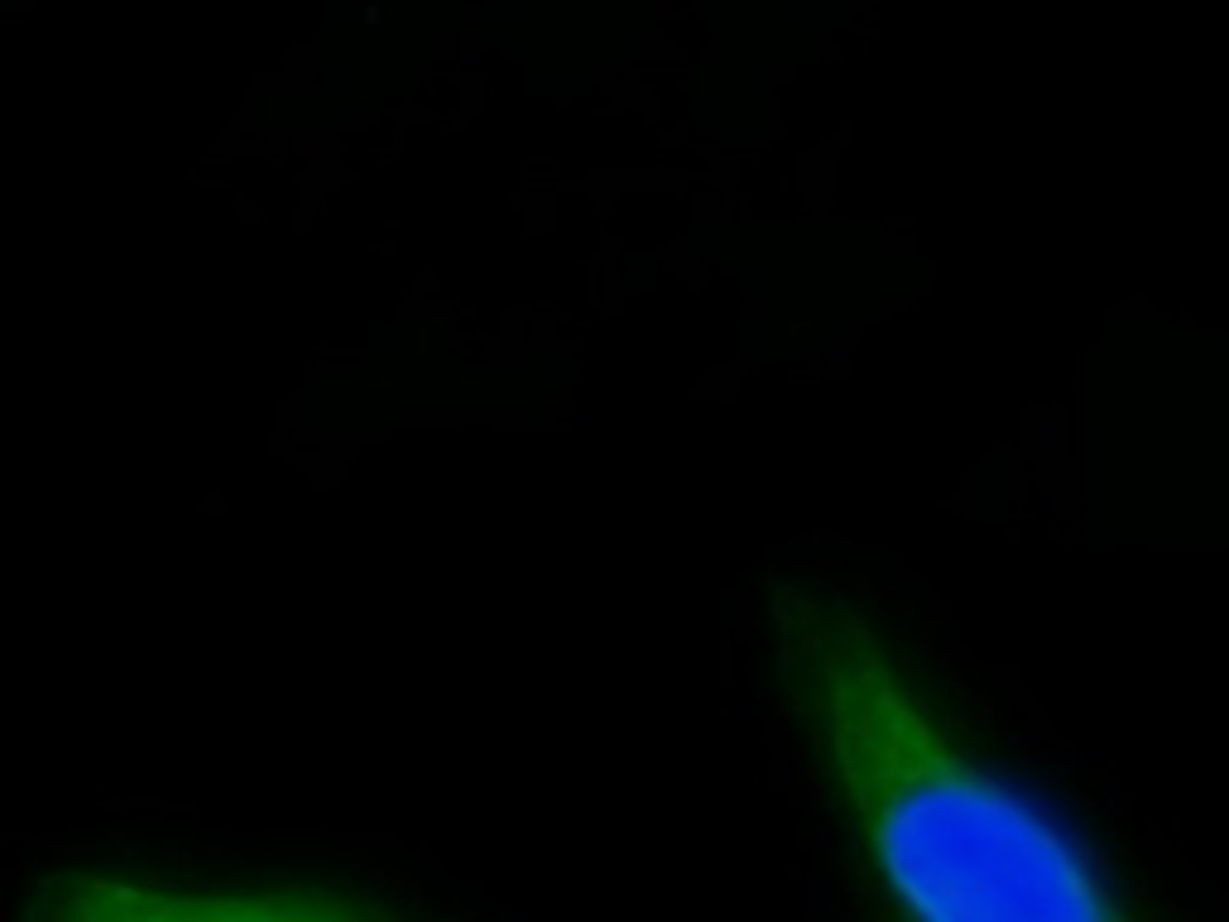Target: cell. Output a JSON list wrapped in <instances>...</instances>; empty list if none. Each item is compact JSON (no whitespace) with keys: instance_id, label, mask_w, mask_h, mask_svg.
<instances>
[{"instance_id":"7a4b0ae2","label":"cell","mask_w":1229,"mask_h":922,"mask_svg":"<svg viewBox=\"0 0 1229 922\" xmlns=\"http://www.w3.org/2000/svg\"><path fill=\"white\" fill-rule=\"evenodd\" d=\"M20 922H385L337 898L183 889L135 874H53L20 903Z\"/></svg>"},{"instance_id":"6da1fadb","label":"cell","mask_w":1229,"mask_h":922,"mask_svg":"<svg viewBox=\"0 0 1229 922\" xmlns=\"http://www.w3.org/2000/svg\"><path fill=\"white\" fill-rule=\"evenodd\" d=\"M778 668L903 922H1138L1042 807L975 764L855 610L773 591Z\"/></svg>"}]
</instances>
